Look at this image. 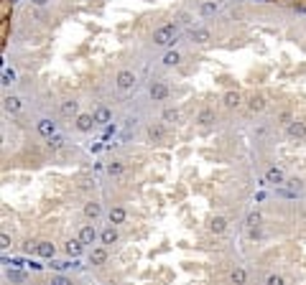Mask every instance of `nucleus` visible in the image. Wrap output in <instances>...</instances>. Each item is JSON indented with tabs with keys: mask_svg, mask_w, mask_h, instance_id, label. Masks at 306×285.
Instances as JSON below:
<instances>
[{
	"mask_svg": "<svg viewBox=\"0 0 306 285\" xmlns=\"http://www.w3.org/2000/svg\"><path fill=\"white\" fill-rule=\"evenodd\" d=\"M122 171H125V166H122L120 161H112V163H107V173H110V176H120Z\"/></svg>",
	"mask_w": 306,
	"mask_h": 285,
	"instance_id": "29",
	"label": "nucleus"
},
{
	"mask_svg": "<svg viewBox=\"0 0 306 285\" xmlns=\"http://www.w3.org/2000/svg\"><path fill=\"white\" fill-rule=\"evenodd\" d=\"M301 214H304V219H306V207H304V211H301Z\"/></svg>",
	"mask_w": 306,
	"mask_h": 285,
	"instance_id": "39",
	"label": "nucleus"
},
{
	"mask_svg": "<svg viewBox=\"0 0 306 285\" xmlns=\"http://www.w3.org/2000/svg\"><path fill=\"white\" fill-rule=\"evenodd\" d=\"M107 262V249L105 247H95L89 252V265H105Z\"/></svg>",
	"mask_w": 306,
	"mask_h": 285,
	"instance_id": "12",
	"label": "nucleus"
},
{
	"mask_svg": "<svg viewBox=\"0 0 306 285\" xmlns=\"http://www.w3.org/2000/svg\"><path fill=\"white\" fill-rule=\"evenodd\" d=\"M148 95H151L153 102H163V99L168 97V87H166L163 82H153L151 89H148Z\"/></svg>",
	"mask_w": 306,
	"mask_h": 285,
	"instance_id": "4",
	"label": "nucleus"
},
{
	"mask_svg": "<svg viewBox=\"0 0 306 285\" xmlns=\"http://www.w3.org/2000/svg\"><path fill=\"white\" fill-rule=\"evenodd\" d=\"M36 130H39V135H43V138H51V135H56V122L43 117V120L36 122Z\"/></svg>",
	"mask_w": 306,
	"mask_h": 285,
	"instance_id": "5",
	"label": "nucleus"
},
{
	"mask_svg": "<svg viewBox=\"0 0 306 285\" xmlns=\"http://www.w3.org/2000/svg\"><path fill=\"white\" fill-rule=\"evenodd\" d=\"M92 117H95V122H97V125H110V122H112V112H110L105 105H100V107H95Z\"/></svg>",
	"mask_w": 306,
	"mask_h": 285,
	"instance_id": "8",
	"label": "nucleus"
},
{
	"mask_svg": "<svg viewBox=\"0 0 306 285\" xmlns=\"http://www.w3.org/2000/svg\"><path fill=\"white\" fill-rule=\"evenodd\" d=\"M247 107H250L253 112H260V110L265 107V99H263V97H250V102H247Z\"/></svg>",
	"mask_w": 306,
	"mask_h": 285,
	"instance_id": "28",
	"label": "nucleus"
},
{
	"mask_svg": "<svg viewBox=\"0 0 306 285\" xmlns=\"http://www.w3.org/2000/svg\"><path fill=\"white\" fill-rule=\"evenodd\" d=\"M0 247H3V249H8V247H10V237H8V234L0 237Z\"/></svg>",
	"mask_w": 306,
	"mask_h": 285,
	"instance_id": "37",
	"label": "nucleus"
},
{
	"mask_svg": "<svg viewBox=\"0 0 306 285\" xmlns=\"http://www.w3.org/2000/svg\"><path fill=\"white\" fill-rule=\"evenodd\" d=\"M33 3H36V5H43V3H46V0H33Z\"/></svg>",
	"mask_w": 306,
	"mask_h": 285,
	"instance_id": "38",
	"label": "nucleus"
},
{
	"mask_svg": "<svg viewBox=\"0 0 306 285\" xmlns=\"http://www.w3.org/2000/svg\"><path fill=\"white\" fill-rule=\"evenodd\" d=\"M174 36H176V28H174L171 23H166V26H161L158 31H153V43H156V46H171Z\"/></svg>",
	"mask_w": 306,
	"mask_h": 285,
	"instance_id": "1",
	"label": "nucleus"
},
{
	"mask_svg": "<svg viewBox=\"0 0 306 285\" xmlns=\"http://www.w3.org/2000/svg\"><path fill=\"white\" fill-rule=\"evenodd\" d=\"M84 214L89 216V219H97V216L102 214V209H100V204H95V201H89L87 207H84Z\"/></svg>",
	"mask_w": 306,
	"mask_h": 285,
	"instance_id": "24",
	"label": "nucleus"
},
{
	"mask_svg": "<svg viewBox=\"0 0 306 285\" xmlns=\"http://www.w3.org/2000/svg\"><path fill=\"white\" fill-rule=\"evenodd\" d=\"M286 133H288V138L304 140V138H306V125H304V122H299V120H293V122H288Z\"/></svg>",
	"mask_w": 306,
	"mask_h": 285,
	"instance_id": "6",
	"label": "nucleus"
},
{
	"mask_svg": "<svg viewBox=\"0 0 306 285\" xmlns=\"http://www.w3.org/2000/svg\"><path fill=\"white\" fill-rule=\"evenodd\" d=\"M51 267L54 270H66V267H72L69 262H51Z\"/></svg>",
	"mask_w": 306,
	"mask_h": 285,
	"instance_id": "36",
	"label": "nucleus"
},
{
	"mask_svg": "<svg viewBox=\"0 0 306 285\" xmlns=\"http://www.w3.org/2000/svg\"><path fill=\"white\" fill-rule=\"evenodd\" d=\"M100 242H102V245H115V242H118V229H115V224H107L105 229L100 232Z\"/></svg>",
	"mask_w": 306,
	"mask_h": 285,
	"instance_id": "9",
	"label": "nucleus"
},
{
	"mask_svg": "<svg viewBox=\"0 0 306 285\" xmlns=\"http://www.w3.org/2000/svg\"><path fill=\"white\" fill-rule=\"evenodd\" d=\"M133 84H135V74L128 72V69H122V72L118 74V87H120V89H130Z\"/></svg>",
	"mask_w": 306,
	"mask_h": 285,
	"instance_id": "13",
	"label": "nucleus"
},
{
	"mask_svg": "<svg viewBox=\"0 0 306 285\" xmlns=\"http://www.w3.org/2000/svg\"><path fill=\"white\" fill-rule=\"evenodd\" d=\"M92 125H97L92 115H77V130L89 133V130H92Z\"/></svg>",
	"mask_w": 306,
	"mask_h": 285,
	"instance_id": "14",
	"label": "nucleus"
},
{
	"mask_svg": "<svg viewBox=\"0 0 306 285\" xmlns=\"http://www.w3.org/2000/svg\"><path fill=\"white\" fill-rule=\"evenodd\" d=\"M51 285H74V283L64 275H56V278H51Z\"/></svg>",
	"mask_w": 306,
	"mask_h": 285,
	"instance_id": "33",
	"label": "nucleus"
},
{
	"mask_svg": "<svg viewBox=\"0 0 306 285\" xmlns=\"http://www.w3.org/2000/svg\"><path fill=\"white\" fill-rule=\"evenodd\" d=\"M220 10V5H217V0H204V3L199 5V16L202 18H212L214 13Z\"/></svg>",
	"mask_w": 306,
	"mask_h": 285,
	"instance_id": "11",
	"label": "nucleus"
},
{
	"mask_svg": "<svg viewBox=\"0 0 306 285\" xmlns=\"http://www.w3.org/2000/svg\"><path fill=\"white\" fill-rule=\"evenodd\" d=\"M33 252H36L39 257H43V260H54L56 247L51 242H36V245H33Z\"/></svg>",
	"mask_w": 306,
	"mask_h": 285,
	"instance_id": "3",
	"label": "nucleus"
},
{
	"mask_svg": "<svg viewBox=\"0 0 306 285\" xmlns=\"http://www.w3.org/2000/svg\"><path fill=\"white\" fill-rule=\"evenodd\" d=\"M46 140H49V151H61L64 143H66L64 135H51V138H46Z\"/></svg>",
	"mask_w": 306,
	"mask_h": 285,
	"instance_id": "22",
	"label": "nucleus"
},
{
	"mask_svg": "<svg viewBox=\"0 0 306 285\" xmlns=\"http://www.w3.org/2000/svg\"><path fill=\"white\" fill-rule=\"evenodd\" d=\"M230 280H232V285H247V270L245 267H235L230 272Z\"/></svg>",
	"mask_w": 306,
	"mask_h": 285,
	"instance_id": "15",
	"label": "nucleus"
},
{
	"mask_svg": "<svg viewBox=\"0 0 306 285\" xmlns=\"http://www.w3.org/2000/svg\"><path fill=\"white\" fill-rule=\"evenodd\" d=\"M16 82V72L13 69H3V84H13Z\"/></svg>",
	"mask_w": 306,
	"mask_h": 285,
	"instance_id": "31",
	"label": "nucleus"
},
{
	"mask_svg": "<svg viewBox=\"0 0 306 285\" xmlns=\"http://www.w3.org/2000/svg\"><path fill=\"white\" fill-rule=\"evenodd\" d=\"M209 229L214 234H222L224 229H227V219H224V216H214V219L209 222Z\"/></svg>",
	"mask_w": 306,
	"mask_h": 285,
	"instance_id": "18",
	"label": "nucleus"
},
{
	"mask_svg": "<svg viewBox=\"0 0 306 285\" xmlns=\"http://www.w3.org/2000/svg\"><path fill=\"white\" fill-rule=\"evenodd\" d=\"M84 247H87V245H84L82 239L77 237V239H69V242H66V247H64V249H66V255H69V257H79V255L84 252Z\"/></svg>",
	"mask_w": 306,
	"mask_h": 285,
	"instance_id": "10",
	"label": "nucleus"
},
{
	"mask_svg": "<svg viewBox=\"0 0 306 285\" xmlns=\"http://www.w3.org/2000/svg\"><path fill=\"white\" fill-rule=\"evenodd\" d=\"M240 92H227V95H224L222 97V102H224V107H227V110H235V107H240Z\"/></svg>",
	"mask_w": 306,
	"mask_h": 285,
	"instance_id": "17",
	"label": "nucleus"
},
{
	"mask_svg": "<svg viewBox=\"0 0 306 285\" xmlns=\"http://www.w3.org/2000/svg\"><path fill=\"white\" fill-rule=\"evenodd\" d=\"M163 120L166 122H176L179 120V112L176 110H163Z\"/></svg>",
	"mask_w": 306,
	"mask_h": 285,
	"instance_id": "32",
	"label": "nucleus"
},
{
	"mask_svg": "<svg viewBox=\"0 0 306 285\" xmlns=\"http://www.w3.org/2000/svg\"><path fill=\"white\" fill-rule=\"evenodd\" d=\"M286 184L291 186V191H299V189H301V181H299V178H291V181H286Z\"/></svg>",
	"mask_w": 306,
	"mask_h": 285,
	"instance_id": "35",
	"label": "nucleus"
},
{
	"mask_svg": "<svg viewBox=\"0 0 306 285\" xmlns=\"http://www.w3.org/2000/svg\"><path fill=\"white\" fill-rule=\"evenodd\" d=\"M97 237H100V234H97V229H95L92 224H84L82 229H79V239H82L84 245H95Z\"/></svg>",
	"mask_w": 306,
	"mask_h": 285,
	"instance_id": "7",
	"label": "nucleus"
},
{
	"mask_svg": "<svg viewBox=\"0 0 306 285\" xmlns=\"http://www.w3.org/2000/svg\"><path fill=\"white\" fill-rule=\"evenodd\" d=\"M260 224V214L258 211H253V214H247V227H250V229H255V227Z\"/></svg>",
	"mask_w": 306,
	"mask_h": 285,
	"instance_id": "30",
	"label": "nucleus"
},
{
	"mask_svg": "<svg viewBox=\"0 0 306 285\" xmlns=\"http://www.w3.org/2000/svg\"><path fill=\"white\" fill-rule=\"evenodd\" d=\"M77 110H79V102H74V99H66L64 105H61V115L72 117V115H77Z\"/></svg>",
	"mask_w": 306,
	"mask_h": 285,
	"instance_id": "21",
	"label": "nucleus"
},
{
	"mask_svg": "<svg viewBox=\"0 0 306 285\" xmlns=\"http://www.w3.org/2000/svg\"><path fill=\"white\" fill-rule=\"evenodd\" d=\"M163 135H166V128H163V125H151V128H148V138H151L153 143L163 140Z\"/></svg>",
	"mask_w": 306,
	"mask_h": 285,
	"instance_id": "19",
	"label": "nucleus"
},
{
	"mask_svg": "<svg viewBox=\"0 0 306 285\" xmlns=\"http://www.w3.org/2000/svg\"><path fill=\"white\" fill-rule=\"evenodd\" d=\"M179 59H181L179 51H166V54H163V64H166V66H176Z\"/></svg>",
	"mask_w": 306,
	"mask_h": 285,
	"instance_id": "26",
	"label": "nucleus"
},
{
	"mask_svg": "<svg viewBox=\"0 0 306 285\" xmlns=\"http://www.w3.org/2000/svg\"><path fill=\"white\" fill-rule=\"evenodd\" d=\"M286 3H293V0H286Z\"/></svg>",
	"mask_w": 306,
	"mask_h": 285,
	"instance_id": "40",
	"label": "nucleus"
},
{
	"mask_svg": "<svg viewBox=\"0 0 306 285\" xmlns=\"http://www.w3.org/2000/svg\"><path fill=\"white\" fill-rule=\"evenodd\" d=\"M125 216H128V211L122 207H112L110 209V224H122V222H125Z\"/></svg>",
	"mask_w": 306,
	"mask_h": 285,
	"instance_id": "16",
	"label": "nucleus"
},
{
	"mask_svg": "<svg viewBox=\"0 0 306 285\" xmlns=\"http://www.w3.org/2000/svg\"><path fill=\"white\" fill-rule=\"evenodd\" d=\"M265 285H283V278H281V275H268Z\"/></svg>",
	"mask_w": 306,
	"mask_h": 285,
	"instance_id": "34",
	"label": "nucleus"
},
{
	"mask_svg": "<svg viewBox=\"0 0 306 285\" xmlns=\"http://www.w3.org/2000/svg\"><path fill=\"white\" fill-rule=\"evenodd\" d=\"M3 102H5V110L8 112H18L20 110V97H5Z\"/></svg>",
	"mask_w": 306,
	"mask_h": 285,
	"instance_id": "25",
	"label": "nucleus"
},
{
	"mask_svg": "<svg viewBox=\"0 0 306 285\" xmlns=\"http://www.w3.org/2000/svg\"><path fill=\"white\" fill-rule=\"evenodd\" d=\"M265 184H273V186H281V184H286V173H283L281 168L270 166V168L265 171Z\"/></svg>",
	"mask_w": 306,
	"mask_h": 285,
	"instance_id": "2",
	"label": "nucleus"
},
{
	"mask_svg": "<svg viewBox=\"0 0 306 285\" xmlns=\"http://www.w3.org/2000/svg\"><path fill=\"white\" fill-rule=\"evenodd\" d=\"M191 38H194L197 43H207L212 38V33L207 28H194V31H191Z\"/></svg>",
	"mask_w": 306,
	"mask_h": 285,
	"instance_id": "20",
	"label": "nucleus"
},
{
	"mask_svg": "<svg viewBox=\"0 0 306 285\" xmlns=\"http://www.w3.org/2000/svg\"><path fill=\"white\" fill-rule=\"evenodd\" d=\"M8 280L10 283H26V272H20V270H8Z\"/></svg>",
	"mask_w": 306,
	"mask_h": 285,
	"instance_id": "27",
	"label": "nucleus"
},
{
	"mask_svg": "<svg viewBox=\"0 0 306 285\" xmlns=\"http://www.w3.org/2000/svg\"><path fill=\"white\" fill-rule=\"evenodd\" d=\"M197 122H199V125H209V122H214V110H209V107H204V110L199 112V117H197Z\"/></svg>",
	"mask_w": 306,
	"mask_h": 285,
	"instance_id": "23",
	"label": "nucleus"
}]
</instances>
